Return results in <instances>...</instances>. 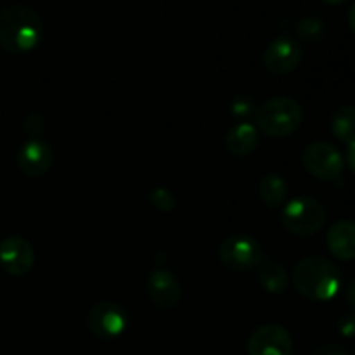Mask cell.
<instances>
[{
    "label": "cell",
    "instance_id": "obj_24",
    "mask_svg": "<svg viewBox=\"0 0 355 355\" xmlns=\"http://www.w3.org/2000/svg\"><path fill=\"white\" fill-rule=\"evenodd\" d=\"M347 162H349L350 170L355 173V141L349 144V149H347Z\"/></svg>",
    "mask_w": 355,
    "mask_h": 355
},
{
    "label": "cell",
    "instance_id": "obj_2",
    "mask_svg": "<svg viewBox=\"0 0 355 355\" xmlns=\"http://www.w3.org/2000/svg\"><path fill=\"white\" fill-rule=\"evenodd\" d=\"M293 284L309 300L328 302L338 295L342 272L324 257H307L295 266Z\"/></svg>",
    "mask_w": 355,
    "mask_h": 355
},
{
    "label": "cell",
    "instance_id": "obj_14",
    "mask_svg": "<svg viewBox=\"0 0 355 355\" xmlns=\"http://www.w3.org/2000/svg\"><path fill=\"white\" fill-rule=\"evenodd\" d=\"M259 144V130L252 123H238L227 132L225 148L234 156H248Z\"/></svg>",
    "mask_w": 355,
    "mask_h": 355
},
{
    "label": "cell",
    "instance_id": "obj_9",
    "mask_svg": "<svg viewBox=\"0 0 355 355\" xmlns=\"http://www.w3.org/2000/svg\"><path fill=\"white\" fill-rule=\"evenodd\" d=\"M304 58L300 44L291 37H277L263 51V66L272 75H288L295 71Z\"/></svg>",
    "mask_w": 355,
    "mask_h": 355
},
{
    "label": "cell",
    "instance_id": "obj_16",
    "mask_svg": "<svg viewBox=\"0 0 355 355\" xmlns=\"http://www.w3.org/2000/svg\"><path fill=\"white\" fill-rule=\"evenodd\" d=\"M288 184L277 173H269L259 184V196L269 208H276L286 200Z\"/></svg>",
    "mask_w": 355,
    "mask_h": 355
},
{
    "label": "cell",
    "instance_id": "obj_25",
    "mask_svg": "<svg viewBox=\"0 0 355 355\" xmlns=\"http://www.w3.org/2000/svg\"><path fill=\"white\" fill-rule=\"evenodd\" d=\"M349 24H350V30L355 33V2L352 3V7H350L349 10Z\"/></svg>",
    "mask_w": 355,
    "mask_h": 355
},
{
    "label": "cell",
    "instance_id": "obj_12",
    "mask_svg": "<svg viewBox=\"0 0 355 355\" xmlns=\"http://www.w3.org/2000/svg\"><path fill=\"white\" fill-rule=\"evenodd\" d=\"M182 288L179 279L168 270H155L148 277V297L158 309L168 311L180 302Z\"/></svg>",
    "mask_w": 355,
    "mask_h": 355
},
{
    "label": "cell",
    "instance_id": "obj_17",
    "mask_svg": "<svg viewBox=\"0 0 355 355\" xmlns=\"http://www.w3.org/2000/svg\"><path fill=\"white\" fill-rule=\"evenodd\" d=\"M331 132L338 141H355V106H342L331 118Z\"/></svg>",
    "mask_w": 355,
    "mask_h": 355
},
{
    "label": "cell",
    "instance_id": "obj_3",
    "mask_svg": "<svg viewBox=\"0 0 355 355\" xmlns=\"http://www.w3.org/2000/svg\"><path fill=\"white\" fill-rule=\"evenodd\" d=\"M304 121V107L291 97H274L266 101L255 113V123L266 135L284 139L298 130Z\"/></svg>",
    "mask_w": 355,
    "mask_h": 355
},
{
    "label": "cell",
    "instance_id": "obj_10",
    "mask_svg": "<svg viewBox=\"0 0 355 355\" xmlns=\"http://www.w3.org/2000/svg\"><path fill=\"white\" fill-rule=\"evenodd\" d=\"M35 252L30 241L21 236H9L0 243V267L10 276H24L33 269Z\"/></svg>",
    "mask_w": 355,
    "mask_h": 355
},
{
    "label": "cell",
    "instance_id": "obj_1",
    "mask_svg": "<svg viewBox=\"0 0 355 355\" xmlns=\"http://www.w3.org/2000/svg\"><path fill=\"white\" fill-rule=\"evenodd\" d=\"M44 23L26 6H9L0 10V45L10 54H26L40 45Z\"/></svg>",
    "mask_w": 355,
    "mask_h": 355
},
{
    "label": "cell",
    "instance_id": "obj_13",
    "mask_svg": "<svg viewBox=\"0 0 355 355\" xmlns=\"http://www.w3.org/2000/svg\"><path fill=\"white\" fill-rule=\"evenodd\" d=\"M328 250L343 262L355 259V222L338 220L329 227L326 236Z\"/></svg>",
    "mask_w": 355,
    "mask_h": 355
},
{
    "label": "cell",
    "instance_id": "obj_23",
    "mask_svg": "<svg viewBox=\"0 0 355 355\" xmlns=\"http://www.w3.org/2000/svg\"><path fill=\"white\" fill-rule=\"evenodd\" d=\"M347 302H349L350 307L355 311V276L350 279L349 286H347Z\"/></svg>",
    "mask_w": 355,
    "mask_h": 355
},
{
    "label": "cell",
    "instance_id": "obj_21",
    "mask_svg": "<svg viewBox=\"0 0 355 355\" xmlns=\"http://www.w3.org/2000/svg\"><path fill=\"white\" fill-rule=\"evenodd\" d=\"M231 107H232V113L238 114V116H241V114H248L250 111H252L253 104H252V101H250L246 96H239V97H236L234 101H232Z\"/></svg>",
    "mask_w": 355,
    "mask_h": 355
},
{
    "label": "cell",
    "instance_id": "obj_7",
    "mask_svg": "<svg viewBox=\"0 0 355 355\" xmlns=\"http://www.w3.org/2000/svg\"><path fill=\"white\" fill-rule=\"evenodd\" d=\"M302 163L312 177L319 180H335L343 172V158L335 146L314 142L305 148Z\"/></svg>",
    "mask_w": 355,
    "mask_h": 355
},
{
    "label": "cell",
    "instance_id": "obj_20",
    "mask_svg": "<svg viewBox=\"0 0 355 355\" xmlns=\"http://www.w3.org/2000/svg\"><path fill=\"white\" fill-rule=\"evenodd\" d=\"M340 335L345 338H354L355 336V314H345L338 321Z\"/></svg>",
    "mask_w": 355,
    "mask_h": 355
},
{
    "label": "cell",
    "instance_id": "obj_26",
    "mask_svg": "<svg viewBox=\"0 0 355 355\" xmlns=\"http://www.w3.org/2000/svg\"><path fill=\"white\" fill-rule=\"evenodd\" d=\"M321 2L326 3V6H342L347 0H321Z\"/></svg>",
    "mask_w": 355,
    "mask_h": 355
},
{
    "label": "cell",
    "instance_id": "obj_8",
    "mask_svg": "<svg viewBox=\"0 0 355 355\" xmlns=\"http://www.w3.org/2000/svg\"><path fill=\"white\" fill-rule=\"evenodd\" d=\"M248 355H291L293 338L281 324H263L248 338Z\"/></svg>",
    "mask_w": 355,
    "mask_h": 355
},
{
    "label": "cell",
    "instance_id": "obj_11",
    "mask_svg": "<svg viewBox=\"0 0 355 355\" xmlns=\"http://www.w3.org/2000/svg\"><path fill=\"white\" fill-rule=\"evenodd\" d=\"M54 153L47 142L40 139H30L24 142L17 153V166L28 177H42L51 170Z\"/></svg>",
    "mask_w": 355,
    "mask_h": 355
},
{
    "label": "cell",
    "instance_id": "obj_5",
    "mask_svg": "<svg viewBox=\"0 0 355 355\" xmlns=\"http://www.w3.org/2000/svg\"><path fill=\"white\" fill-rule=\"evenodd\" d=\"M218 259L232 272H248L260 266L263 252L260 243L245 232L227 236L218 248Z\"/></svg>",
    "mask_w": 355,
    "mask_h": 355
},
{
    "label": "cell",
    "instance_id": "obj_15",
    "mask_svg": "<svg viewBox=\"0 0 355 355\" xmlns=\"http://www.w3.org/2000/svg\"><path fill=\"white\" fill-rule=\"evenodd\" d=\"M259 283L270 295H281L290 284L288 272L272 260H262L259 266Z\"/></svg>",
    "mask_w": 355,
    "mask_h": 355
},
{
    "label": "cell",
    "instance_id": "obj_18",
    "mask_svg": "<svg viewBox=\"0 0 355 355\" xmlns=\"http://www.w3.org/2000/svg\"><path fill=\"white\" fill-rule=\"evenodd\" d=\"M324 23H322L319 17H304L300 23L297 24V33L302 40L309 42V44H314V42L322 40L324 37Z\"/></svg>",
    "mask_w": 355,
    "mask_h": 355
},
{
    "label": "cell",
    "instance_id": "obj_4",
    "mask_svg": "<svg viewBox=\"0 0 355 355\" xmlns=\"http://www.w3.org/2000/svg\"><path fill=\"white\" fill-rule=\"evenodd\" d=\"M281 224L293 236L309 238L324 227L326 210L314 198H295L283 208Z\"/></svg>",
    "mask_w": 355,
    "mask_h": 355
},
{
    "label": "cell",
    "instance_id": "obj_6",
    "mask_svg": "<svg viewBox=\"0 0 355 355\" xmlns=\"http://www.w3.org/2000/svg\"><path fill=\"white\" fill-rule=\"evenodd\" d=\"M128 314L116 302H99L87 314L89 331L99 340H113L127 329Z\"/></svg>",
    "mask_w": 355,
    "mask_h": 355
},
{
    "label": "cell",
    "instance_id": "obj_19",
    "mask_svg": "<svg viewBox=\"0 0 355 355\" xmlns=\"http://www.w3.org/2000/svg\"><path fill=\"white\" fill-rule=\"evenodd\" d=\"M148 198L153 207L159 211H172L177 205L175 196L168 189H163V187H156V189L149 191Z\"/></svg>",
    "mask_w": 355,
    "mask_h": 355
},
{
    "label": "cell",
    "instance_id": "obj_22",
    "mask_svg": "<svg viewBox=\"0 0 355 355\" xmlns=\"http://www.w3.org/2000/svg\"><path fill=\"white\" fill-rule=\"evenodd\" d=\"M314 355H349L343 347L335 345V343H328V345H321L315 350Z\"/></svg>",
    "mask_w": 355,
    "mask_h": 355
},
{
    "label": "cell",
    "instance_id": "obj_27",
    "mask_svg": "<svg viewBox=\"0 0 355 355\" xmlns=\"http://www.w3.org/2000/svg\"><path fill=\"white\" fill-rule=\"evenodd\" d=\"M354 355H355V349H354Z\"/></svg>",
    "mask_w": 355,
    "mask_h": 355
}]
</instances>
